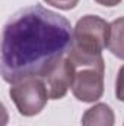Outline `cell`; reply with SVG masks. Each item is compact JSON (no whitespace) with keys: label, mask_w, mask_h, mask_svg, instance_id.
<instances>
[{"label":"cell","mask_w":124,"mask_h":126,"mask_svg":"<svg viewBox=\"0 0 124 126\" xmlns=\"http://www.w3.org/2000/svg\"><path fill=\"white\" fill-rule=\"evenodd\" d=\"M73 66L72 93L82 103H95L104 94L105 62L102 54L89 56L74 48L67 53Z\"/></svg>","instance_id":"cell-2"},{"label":"cell","mask_w":124,"mask_h":126,"mask_svg":"<svg viewBox=\"0 0 124 126\" xmlns=\"http://www.w3.org/2000/svg\"><path fill=\"white\" fill-rule=\"evenodd\" d=\"M72 46L73 30L64 16L39 4L24 7L3 27L1 78L13 84L25 76H42L67 56Z\"/></svg>","instance_id":"cell-1"},{"label":"cell","mask_w":124,"mask_h":126,"mask_svg":"<svg viewBox=\"0 0 124 126\" xmlns=\"http://www.w3.org/2000/svg\"><path fill=\"white\" fill-rule=\"evenodd\" d=\"M123 126H124V125H123Z\"/></svg>","instance_id":"cell-11"},{"label":"cell","mask_w":124,"mask_h":126,"mask_svg":"<svg viewBox=\"0 0 124 126\" xmlns=\"http://www.w3.org/2000/svg\"><path fill=\"white\" fill-rule=\"evenodd\" d=\"M107 48L117 57L124 60V16L110 24V38Z\"/></svg>","instance_id":"cell-7"},{"label":"cell","mask_w":124,"mask_h":126,"mask_svg":"<svg viewBox=\"0 0 124 126\" xmlns=\"http://www.w3.org/2000/svg\"><path fill=\"white\" fill-rule=\"evenodd\" d=\"M110 24L96 15L82 16L73 28V46L76 51L89 56H99L108 46Z\"/></svg>","instance_id":"cell-3"},{"label":"cell","mask_w":124,"mask_h":126,"mask_svg":"<svg viewBox=\"0 0 124 126\" xmlns=\"http://www.w3.org/2000/svg\"><path fill=\"white\" fill-rule=\"evenodd\" d=\"M115 97L117 100L124 103V64L120 67L118 75H117V81H115Z\"/></svg>","instance_id":"cell-9"},{"label":"cell","mask_w":124,"mask_h":126,"mask_svg":"<svg viewBox=\"0 0 124 126\" xmlns=\"http://www.w3.org/2000/svg\"><path fill=\"white\" fill-rule=\"evenodd\" d=\"M47 4L53 6V7H57L60 10H70V9H74L79 3V0H44Z\"/></svg>","instance_id":"cell-8"},{"label":"cell","mask_w":124,"mask_h":126,"mask_svg":"<svg viewBox=\"0 0 124 126\" xmlns=\"http://www.w3.org/2000/svg\"><path fill=\"white\" fill-rule=\"evenodd\" d=\"M10 85L9 95L19 114L25 117L39 114L50 100L48 88L41 76H25Z\"/></svg>","instance_id":"cell-4"},{"label":"cell","mask_w":124,"mask_h":126,"mask_svg":"<svg viewBox=\"0 0 124 126\" xmlns=\"http://www.w3.org/2000/svg\"><path fill=\"white\" fill-rule=\"evenodd\" d=\"M95 1L101 6H105V7H114V6H118L121 3V0H95Z\"/></svg>","instance_id":"cell-10"},{"label":"cell","mask_w":124,"mask_h":126,"mask_svg":"<svg viewBox=\"0 0 124 126\" xmlns=\"http://www.w3.org/2000/svg\"><path fill=\"white\" fill-rule=\"evenodd\" d=\"M114 110L105 103H98L92 106L82 116V126H114Z\"/></svg>","instance_id":"cell-6"},{"label":"cell","mask_w":124,"mask_h":126,"mask_svg":"<svg viewBox=\"0 0 124 126\" xmlns=\"http://www.w3.org/2000/svg\"><path fill=\"white\" fill-rule=\"evenodd\" d=\"M48 88L50 100H62L72 90L73 84V66L69 57H63L62 60L53 64L42 76H41Z\"/></svg>","instance_id":"cell-5"}]
</instances>
